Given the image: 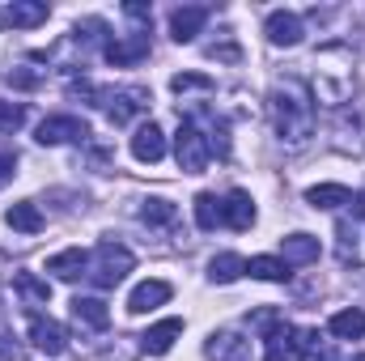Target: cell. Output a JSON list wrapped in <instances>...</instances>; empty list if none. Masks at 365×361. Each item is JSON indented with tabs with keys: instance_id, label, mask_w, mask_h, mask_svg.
Here are the masks:
<instances>
[{
	"instance_id": "cell-1",
	"label": "cell",
	"mask_w": 365,
	"mask_h": 361,
	"mask_svg": "<svg viewBox=\"0 0 365 361\" xmlns=\"http://www.w3.org/2000/svg\"><path fill=\"white\" fill-rule=\"evenodd\" d=\"M272 115H276V132H280V141H289V145H306V136H310V128H314V111H310L306 93L297 90V86L272 93Z\"/></svg>"
},
{
	"instance_id": "cell-2",
	"label": "cell",
	"mask_w": 365,
	"mask_h": 361,
	"mask_svg": "<svg viewBox=\"0 0 365 361\" xmlns=\"http://www.w3.org/2000/svg\"><path fill=\"white\" fill-rule=\"evenodd\" d=\"M132 251L128 247H115V243H102L98 247V255H93V264H90V276H93V285L98 289H115L128 272H132Z\"/></svg>"
},
{
	"instance_id": "cell-3",
	"label": "cell",
	"mask_w": 365,
	"mask_h": 361,
	"mask_svg": "<svg viewBox=\"0 0 365 361\" xmlns=\"http://www.w3.org/2000/svg\"><path fill=\"white\" fill-rule=\"evenodd\" d=\"M98 106L106 111V119H110V123H128V119H136V115H145V111H149V90H145V86L106 90V93H98Z\"/></svg>"
},
{
	"instance_id": "cell-4",
	"label": "cell",
	"mask_w": 365,
	"mask_h": 361,
	"mask_svg": "<svg viewBox=\"0 0 365 361\" xmlns=\"http://www.w3.org/2000/svg\"><path fill=\"white\" fill-rule=\"evenodd\" d=\"M175 158H179V171H187V175H200V171L208 166L212 149H208V136H204L195 123H182L179 128V136H175Z\"/></svg>"
},
{
	"instance_id": "cell-5",
	"label": "cell",
	"mask_w": 365,
	"mask_h": 361,
	"mask_svg": "<svg viewBox=\"0 0 365 361\" xmlns=\"http://www.w3.org/2000/svg\"><path fill=\"white\" fill-rule=\"evenodd\" d=\"M86 136H90V128H86V119H77V115H51V119H43L38 132H34L38 145H64V141H86Z\"/></svg>"
},
{
	"instance_id": "cell-6",
	"label": "cell",
	"mask_w": 365,
	"mask_h": 361,
	"mask_svg": "<svg viewBox=\"0 0 365 361\" xmlns=\"http://www.w3.org/2000/svg\"><path fill=\"white\" fill-rule=\"evenodd\" d=\"M51 17V9L43 0H13V4H0V26L4 30H34Z\"/></svg>"
},
{
	"instance_id": "cell-7",
	"label": "cell",
	"mask_w": 365,
	"mask_h": 361,
	"mask_svg": "<svg viewBox=\"0 0 365 361\" xmlns=\"http://www.w3.org/2000/svg\"><path fill=\"white\" fill-rule=\"evenodd\" d=\"M30 345H34L38 353H47V357H60V353L68 349V336H64V327H60L56 319L30 315Z\"/></svg>"
},
{
	"instance_id": "cell-8",
	"label": "cell",
	"mask_w": 365,
	"mask_h": 361,
	"mask_svg": "<svg viewBox=\"0 0 365 361\" xmlns=\"http://www.w3.org/2000/svg\"><path fill=\"white\" fill-rule=\"evenodd\" d=\"M102 56H106L115 68H128V64H136V60H145V56H149V34H145V30H136V34L110 39V43L102 47Z\"/></svg>"
},
{
	"instance_id": "cell-9",
	"label": "cell",
	"mask_w": 365,
	"mask_h": 361,
	"mask_svg": "<svg viewBox=\"0 0 365 361\" xmlns=\"http://www.w3.org/2000/svg\"><path fill=\"white\" fill-rule=\"evenodd\" d=\"M264 34H268L272 47H297L306 30H302V17H297V13L276 9V13H268V21H264Z\"/></svg>"
},
{
	"instance_id": "cell-10",
	"label": "cell",
	"mask_w": 365,
	"mask_h": 361,
	"mask_svg": "<svg viewBox=\"0 0 365 361\" xmlns=\"http://www.w3.org/2000/svg\"><path fill=\"white\" fill-rule=\"evenodd\" d=\"M170 280H140L132 293H128V315H149V310H158V306H166L170 302Z\"/></svg>"
},
{
	"instance_id": "cell-11",
	"label": "cell",
	"mask_w": 365,
	"mask_h": 361,
	"mask_svg": "<svg viewBox=\"0 0 365 361\" xmlns=\"http://www.w3.org/2000/svg\"><path fill=\"white\" fill-rule=\"evenodd\" d=\"M182 336V319H162V323H153L145 336H140V349L149 353V357H166L170 349H175V340Z\"/></svg>"
},
{
	"instance_id": "cell-12",
	"label": "cell",
	"mask_w": 365,
	"mask_h": 361,
	"mask_svg": "<svg viewBox=\"0 0 365 361\" xmlns=\"http://www.w3.org/2000/svg\"><path fill=\"white\" fill-rule=\"evenodd\" d=\"M204 353L208 361H251V340H242L238 332H212Z\"/></svg>"
},
{
	"instance_id": "cell-13",
	"label": "cell",
	"mask_w": 365,
	"mask_h": 361,
	"mask_svg": "<svg viewBox=\"0 0 365 361\" xmlns=\"http://www.w3.org/2000/svg\"><path fill=\"white\" fill-rule=\"evenodd\" d=\"M132 158L136 162H162L166 158V132L158 128V123H140L136 128V136H132Z\"/></svg>"
},
{
	"instance_id": "cell-14",
	"label": "cell",
	"mask_w": 365,
	"mask_h": 361,
	"mask_svg": "<svg viewBox=\"0 0 365 361\" xmlns=\"http://www.w3.org/2000/svg\"><path fill=\"white\" fill-rule=\"evenodd\" d=\"M221 225H230V230H251V225H255V200L234 187V191L221 200Z\"/></svg>"
},
{
	"instance_id": "cell-15",
	"label": "cell",
	"mask_w": 365,
	"mask_h": 361,
	"mask_svg": "<svg viewBox=\"0 0 365 361\" xmlns=\"http://www.w3.org/2000/svg\"><path fill=\"white\" fill-rule=\"evenodd\" d=\"M204 21H208V9L204 4H182V9L170 13V39L175 43H191L204 30Z\"/></svg>"
},
{
	"instance_id": "cell-16",
	"label": "cell",
	"mask_w": 365,
	"mask_h": 361,
	"mask_svg": "<svg viewBox=\"0 0 365 361\" xmlns=\"http://www.w3.org/2000/svg\"><path fill=\"white\" fill-rule=\"evenodd\" d=\"M73 319L90 332H106L110 327V310L102 298H73Z\"/></svg>"
},
{
	"instance_id": "cell-17",
	"label": "cell",
	"mask_w": 365,
	"mask_h": 361,
	"mask_svg": "<svg viewBox=\"0 0 365 361\" xmlns=\"http://www.w3.org/2000/svg\"><path fill=\"white\" fill-rule=\"evenodd\" d=\"M280 255H284V264H314L319 260V238L289 234V238H280Z\"/></svg>"
},
{
	"instance_id": "cell-18",
	"label": "cell",
	"mask_w": 365,
	"mask_h": 361,
	"mask_svg": "<svg viewBox=\"0 0 365 361\" xmlns=\"http://www.w3.org/2000/svg\"><path fill=\"white\" fill-rule=\"evenodd\" d=\"M293 353H297L302 361H331L327 340H323L314 327H297V332H293Z\"/></svg>"
},
{
	"instance_id": "cell-19",
	"label": "cell",
	"mask_w": 365,
	"mask_h": 361,
	"mask_svg": "<svg viewBox=\"0 0 365 361\" xmlns=\"http://www.w3.org/2000/svg\"><path fill=\"white\" fill-rule=\"evenodd\" d=\"M86 268H90V255L81 247H68V251H60V255L47 260V272H56L60 280H77Z\"/></svg>"
},
{
	"instance_id": "cell-20",
	"label": "cell",
	"mask_w": 365,
	"mask_h": 361,
	"mask_svg": "<svg viewBox=\"0 0 365 361\" xmlns=\"http://www.w3.org/2000/svg\"><path fill=\"white\" fill-rule=\"evenodd\" d=\"M306 204L310 208H340V204H353V191L344 183H319L306 191Z\"/></svg>"
},
{
	"instance_id": "cell-21",
	"label": "cell",
	"mask_w": 365,
	"mask_h": 361,
	"mask_svg": "<svg viewBox=\"0 0 365 361\" xmlns=\"http://www.w3.org/2000/svg\"><path fill=\"white\" fill-rule=\"evenodd\" d=\"M4 221L17 230V234H38L47 221H43V213H38V204H30V200H17L9 213H4Z\"/></svg>"
},
{
	"instance_id": "cell-22",
	"label": "cell",
	"mask_w": 365,
	"mask_h": 361,
	"mask_svg": "<svg viewBox=\"0 0 365 361\" xmlns=\"http://www.w3.org/2000/svg\"><path fill=\"white\" fill-rule=\"evenodd\" d=\"M13 289H17V298H26L30 306H47V302H51V285H47L43 276H34V272H17V276H13Z\"/></svg>"
},
{
	"instance_id": "cell-23",
	"label": "cell",
	"mask_w": 365,
	"mask_h": 361,
	"mask_svg": "<svg viewBox=\"0 0 365 361\" xmlns=\"http://www.w3.org/2000/svg\"><path fill=\"white\" fill-rule=\"evenodd\" d=\"M293 357H297V353H293V327L280 323L276 332L264 336V361H293Z\"/></svg>"
},
{
	"instance_id": "cell-24",
	"label": "cell",
	"mask_w": 365,
	"mask_h": 361,
	"mask_svg": "<svg viewBox=\"0 0 365 361\" xmlns=\"http://www.w3.org/2000/svg\"><path fill=\"white\" fill-rule=\"evenodd\" d=\"M208 276H212L217 285H234L238 276H247V260H242V255H234V251H225V255H212Z\"/></svg>"
},
{
	"instance_id": "cell-25",
	"label": "cell",
	"mask_w": 365,
	"mask_h": 361,
	"mask_svg": "<svg viewBox=\"0 0 365 361\" xmlns=\"http://www.w3.org/2000/svg\"><path fill=\"white\" fill-rule=\"evenodd\" d=\"M331 336H340V340H361L365 336V315L353 306V310H340V315H331Z\"/></svg>"
},
{
	"instance_id": "cell-26",
	"label": "cell",
	"mask_w": 365,
	"mask_h": 361,
	"mask_svg": "<svg viewBox=\"0 0 365 361\" xmlns=\"http://www.w3.org/2000/svg\"><path fill=\"white\" fill-rule=\"evenodd\" d=\"M191 204H195V225H200V230H217V225H221V200H217L212 191H200Z\"/></svg>"
},
{
	"instance_id": "cell-27",
	"label": "cell",
	"mask_w": 365,
	"mask_h": 361,
	"mask_svg": "<svg viewBox=\"0 0 365 361\" xmlns=\"http://www.w3.org/2000/svg\"><path fill=\"white\" fill-rule=\"evenodd\" d=\"M247 272H251L255 280H289V264L276 260V255H255V260H247Z\"/></svg>"
},
{
	"instance_id": "cell-28",
	"label": "cell",
	"mask_w": 365,
	"mask_h": 361,
	"mask_svg": "<svg viewBox=\"0 0 365 361\" xmlns=\"http://www.w3.org/2000/svg\"><path fill=\"white\" fill-rule=\"evenodd\" d=\"M175 217H179V208H175L170 200H162V195H153V200L140 204V221H145V225H170Z\"/></svg>"
},
{
	"instance_id": "cell-29",
	"label": "cell",
	"mask_w": 365,
	"mask_h": 361,
	"mask_svg": "<svg viewBox=\"0 0 365 361\" xmlns=\"http://www.w3.org/2000/svg\"><path fill=\"white\" fill-rule=\"evenodd\" d=\"M170 90L175 93H187V90H212V77H204V73H175V81H170Z\"/></svg>"
},
{
	"instance_id": "cell-30",
	"label": "cell",
	"mask_w": 365,
	"mask_h": 361,
	"mask_svg": "<svg viewBox=\"0 0 365 361\" xmlns=\"http://www.w3.org/2000/svg\"><path fill=\"white\" fill-rule=\"evenodd\" d=\"M26 123V106L21 102H0V132H17Z\"/></svg>"
},
{
	"instance_id": "cell-31",
	"label": "cell",
	"mask_w": 365,
	"mask_h": 361,
	"mask_svg": "<svg viewBox=\"0 0 365 361\" xmlns=\"http://www.w3.org/2000/svg\"><path fill=\"white\" fill-rule=\"evenodd\" d=\"M280 323H284V319H280V310H255V315H251V327H259L264 336H268V332H276Z\"/></svg>"
},
{
	"instance_id": "cell-32",
	"label": "cell",
	"mask_w": 365,
	"mask_h": 361,
	"mask_svg": "<svg viewBox=\"0 0 365 361\" xmlns=\"http://www.w3.org/2000/svg\"><path fill=\"white\" fill-rule=\"evenodd\" d=\"M123 17H132V21H136V26L149 34V17H153V13H149V4H136V0H128V4H123Z\"/></svg>"
},
{
	"instance_id": "cell-33",
	"label": "cell",
	"mask_w": 365,
	"mask_h": 361,
	"mask_svg": "<svg viewBox=\"0 0 365 361\" xmlns=\"http://www.w3.org/2000/svg\"><path fill=\"white\" fill-rule=\"evenodd\" d=\"M208 56H212V60H230V64H234V60H242V47L230 39V43H212V47H208Z\"/></svg>"
},
{
	"instance_id": "cell-34",
	"label": "cell",
	"mask_w": 365,
	"mask_h": 361,
	"mask_svg": "<svg viewBox=\"0 0 365 361\" xmlns=\"http://www.w3.org/2000/svg\"><path fill=\"white\" fill-rule=\"evenodd\" d=\"M43 81V73H26V68H13L9 73V86H17V90H34Z\"/></svg>"
},
{
	"instance_id": "cell-35",
	"label": "cell",
	"mask_w": 365,
	"mask_h": 361,
	"mask_svg": "<svg viewBox=\"0 0 365 361\" xmlns=\"http://www.w3.org/2000/svg\"><path fill=\"white\" fill-rule=\"evenodd\" d=\"M13 175H17V158L13 153H0V187L13 179Z\"/></svg>"
},
{
	"instance_id": "cell-36",
	"label": "cell",
	"mask_w": 365,
	"mask_h": 361,
	"mask_svg": "<svg viewBox=\"0 0 365 361\" xmlns=\"http://www.w3.org/2000/svg\"><path fill=\"white\" fill-rule=\"evenodd\" d=\"M0 361H21V349L13 345V336H0Z\"/></svg>"
},
{
	"instance_id": "cell-37",
	"label": "cell",
	"mask_w": 365,
	"mask_h": 361,
	"mask_svg": "<svg viewBox=\"0 0 365 361\" xmlns=\"http://www.w3.org/2000/svg\"><path fill=\"white\" fill-rule=\"evenodd\" d=\"M353 213H357V217H365V191H357V195H353Z\"/></svg>"
},
{
	"instance_id": "cell-38",
	"label": "cell",
	"mask_w": 365,
	"mask_h": 361,
	"mask_svg": "<svg viewBox=\"0 0 365 361\" xmlns=\"http://www.w3.org/2000/svg\"><path fill=\"white\" fill-rule=\"evenodd\" d=\"M353 361H365V353H357V357H353Z\"/></svg>"
}]
</instances>
